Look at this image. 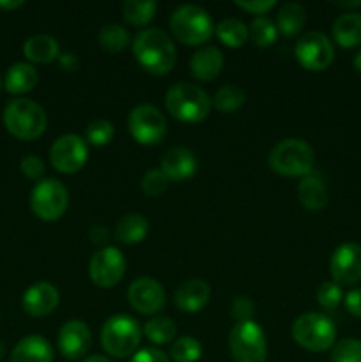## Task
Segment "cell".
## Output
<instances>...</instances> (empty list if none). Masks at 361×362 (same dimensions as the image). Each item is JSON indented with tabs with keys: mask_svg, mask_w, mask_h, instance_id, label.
Segmentation results:
<instances>
[{
	"mask_svg": "<svg viewBox=\"0 0 361 362\" xmlns=\"http://www.w3.org/2000/svg\"><path fill=\"white\" fill-rule=\"evenodd\" d=\"M133 55L152 76H165L176 66V46L161 28H145L134 37Z\"/></svg>",
	"mask_w": 361,
	"mask_h": 362,
	"instance_id": "1",
	"label": "cell"
},
{
	"mask_svg": "<svg viewBox=\"0 0 361 362\" xmlns=\"http://www.w3.org/2000/svg\"><path fill=\"white\" fill-rule=\"evenodd\" d=\"M165 106L173 119L186 124H198L207 119L211 112V99L198 85L183 81L166 90Z\"/></svg>",
	"mask_w": 361,
	"mask_h": 362,
	"instance_id": "2",
	"label": "cell"
},
{
	"mask_svg": "<svg viewBox=\"0 0 361 362\" xmlns=\"http://www.w3.org/2000/svg\"><path fill=\"white\" fill-rule=\"evenodd\" d=\"M2 119L6 129L14 138L23 141L41 136L48 124L42 106L27 98H18L7 103Z\"/></svg>",
	"mask_w": 361,
	"mask_h": 362,
	"instance_id": "3",
	"label": "cell"
},
{
	"mask_svg": "<svg viewBox=\"0 0 361 362\" xmlns=\"http://www.w3.org/2000/svg\"><path fill=\"white\" fill-rule=\"evenodd\" d=\"M314 148L299 138L278 141L269 152V168L282 177H308L314 170Z\"/></svg>",
	"mask_w": 361,
	"mask_h": 362,
	"instance_id": "4",
	"label": "cell"
},
{
	"mask_svg": "<svg viewBox=\"0 0 361 362\" xmlns=\"http://www.w3.org/2000/svg\"><path fill=\"white\" fill-rule=\"evenodd\" d=\"M170 30L186 46H202L214 34V23L205 9L193 4L177 7L170 16Z\"/></svg>",
	"mask_w": 361,
	"mask_h": 362,
	"instance_id": "5",
	"label": "cell"
},
{
	"mask_svg": "<svg viewBox=\"0 0 361 362\" xmlns=\"http://www.w3.org/2000/svg\"><path fill=\"white\" fill-rule=\"evenodd\" d=\"M142 341L140 324L127 315L108 318L101 329V346L110 357L126 359L134 356Z\"/></svg>",
	"mask_w": 361,
	"mask_h": 362,
	"instance_id": "6",
	"label": "cell"
},
{
	"mask_svg": "<svg viewBox=\"0 0 361 362\" xmlns=\"http://www.w3.org/2000/svg\"><path fill=\"white\" fill-rule=\"evenodd\" d=\"M292 338L308 352H326L336 341V327L322 313H304L292 324Z\"/></svg>",
	"mask_w": 361,
	"mask_h": 362,
	"instance_id": "7",
	"label": "cell"
},
{
	"mask_svg": "<svg viewBox=\"0 0 361 362\" xmlns=\"http://www.w3.org/2000/svg\"><path fill=\"white\" fill-rule=\"evenodd\" d=\"M229 349L236 362L268 361V339L253 320L237 322L229 334Z\"/></svg>",
	"mask_w": 361,
	"mask_h": 362,
	"instance_id": "8",
	"label": "cell"
},
{
	"mask_svg": "<svg viewBox=\"0 0 361 362\" xmlns=\"http://www.w3.org/2000/svg\"><path fill=\"white\" fill-rule=\"evenodd\" d=\"M69 205V193L57 179H45L35 184L30 193V209L42 221H57Z\"/></svg>",
	"mask_w": 361,
	"mask_h": 362,
	"instance_id": "9",
	"label": "cell"
},
{
	"mask_svg": "<svg viewBox=\"0 0 361 362\" xmlns=\"http://www.w3.org/2000/svg\"><path fill=\"white\" fill-rule=\"evenodd\" d=\"M127 127L138 144L156 145L165 138L166 119L156 106L138 105L127 117Z\"/></svg>",
	"mask_w": 361,
	"mask_h": 362,
	"instance_id": "10",
	"label": "cell"
},
{
	"mask_svg": "<svg viewBox=\"0 0 361 362\" xmlns=\"http://www.w3.org/2000/svg\"><path fill=\"white\" fill-rule=\"evenodd\" d=\"M294 53H296V59L301 64V67L314 71V73L326 71L333 64V59H335L333 42L321 32L304 34L296 42Z\"/></svg>",
	"mask_w": 361,
	"mask_h": 362,
	"instance_id": "11",
	"label": "cell"
},
{
	"mask_svg": "<svg viewBox=\"0 0 361 362\" xmlns=\"http://www.w3.org/2000/svg\"><path fill=\"white\" fill-rule=\"evenodd\" d=\"M126 274V258L119 247L106 246L99 250L88 264L91 281L99 288H112Z\"/></svg>",
	"mask_w": 361,
	"mask_h": 362,
	"instance_id": "12",
	"label": "cell"
},
{
	"mask_svg": "<svg viewBox=\"0 0 361 362\" xmlns=\"http://www.w3.org/2000/svg\"><path fill=\"white\" fill-rule=\"evenodd\" d=\"M88 147L78 134H62L50 148V161L60 173H76L85 166Z\"/></svg>",
	"mask_w": 361,
	"mask_h": 362,
	"instance_id": "13",
	"label": "cell"
},
{
	"mask_svg": "<svg viewBox=\"0 0 361 362\" xmlns=\"http://www.w3.org/2000/svg\"><path fill=\"white\" fill-rule=\"evenodd\" d=\"M329 272L338 285H354L361 281V246L345 243L336 247L329 260Z\"/></svg>",
	"mask_w": 361,
	"mask_h": 362,
	"instance_id": "14",
	"label": "cell"
},
{
	"mask_svg": "<svg viewBox=\"0 0 361 362\" xmlns=\"http://www.w3.org/2000/svg\"><path fill=\"white\" fill-rule=\"evenodd\" d=\"M131 308L142 315H156L166 303V293L161 283L152 278H138L127 288Z\"/></svg>",
	"mask_w": 361,
	"mask_h": 362,
	"instance_id": "15",
	"label": "cell"
},
{
	"mask_svg": "<svg viewBox=\"0 0 361 362\" xmlns=\"http://www.w3.org/2000/svg\"><path fill=\"white\" fill-rule=\"evenodd\" d=\"M57 346L64 359L78 361L87 356L92 346V334L81 320H69L62 325L57 336Z\"/></svg>",
	"mask_w": 361,
	"mask_h": 362,
	"instance_id": "16",
	"label": "cell"
},
{
	"mask_svg": "<svg viewBox=\"0 0 361 362\" xmlns=\"http://www.w3.org/2000/svg\"><path fill=\"white\" fill-rule=\"evenodd\" d=\"M59 300V290L52 283L39 281L34 283L30 288H27V292L23 293V299H21V306H23L25 313L30 315V317L42 318L57 310Z\"/></svg>",
	"mask_w": 361,
	"mask_h": 362,
	"instance_id": "17",
	"label": "cell"
},
{
	"mask_svg": "<svg viewBox=\"0 0 361 362\" xmlns=\"http://www.w3.org/2000/svg\"><path fill=\"white\" fill-rule=\"evenodd\" d=\"M159 170L166 175V179L179 182L195 175L197 172V158L186 147H172L165 152L159 163Z\"/></svg>",
	"mask_w": 361,
	"mask_h": 362,
	"instance_id": "18",
	"label": "cell"
},
{
	"mask_svg": "<svg viewBox=\"0 0 361 362\" xmlns=\"http://www.w3.org/2000/svg\"><path fill=\"white\" fill-rule=\"evenodd\" d=\"M211 299V286L204 279H190L176 292V306L184 313H197Z\"/></svg>",
	"mask_w": 361,
	"mask_h": 362,
	"instance_id": "19",
	"label": "cell"
},
{
	"mask_svg": "<svg viewBox=\"0 0 361 362\" xmlns=\"http://www.w3.org/2000/svg\"><path fill=\"white\" fill-rule=\"evenodd\" d=\"M223 55L214 46H204L190 60V71L198 81H211L222 73Z\"/></svg>",
	"mask_w": 361,
	"mask_h": 362,
	"instance_id": "20",
	"label": "cell"
},
{
	"mask_svg": "<svg viewBox=\"0 0 361 362\" xmlns=\"http://www.w3.org/2000/svg\"><path fill=\"white\" fill-rule=\"evenodd\" d=\"M53 349L42 336H25L16 343L11 354V362H52Z\"/></svg>",
	"mask_w": 361,
	"mask_h": 362,
	"instance_id": "21",
	"label": "cell"
},
{
	"mask_svg": "<svg viewBox=\"0 0 361 362\" xmlns=\"http://www.w3.org/2000/svg\"><path fill=\"white\" fill-rule=\"evenodd\" d=\"M297 198L306 211L321 212L328 205L329 193L324 180L310 173L308 177H303V180L297 186Z\"/></svg>",
	"mask_w": 361,
	"mask_h": 362,
	"instance_id": "22",
	"label": "cell"
},
{
	"mask_svg": "<svg viewBox=\"0 0 361 362\" xmlns=\"http://www.w3.org/2000/svg\"><path fill=\"white\" fill-rule=\"evenodd\" d=\"M333 39L342 48H356L361 45V14L349 11L340 14L333 23Z\"/></svg>",
	"mask_w": 361,
	"mask_h": 362,
	"instance_id": "23",
	"label": "cell"
},
{
	"mask_svg": "<svg viewBox=\"0 0 361 362\" xmlns=\"http://www.w3.org/2000/svg\"><path fill=\"white\" fill-rule=\"evenodd\" d=\"M39 74L32 64L16 62L7 69L4 78V87L9 94H27L38 85Z\"/></svg>",
	"mask_w": 361,
	"mask_h": 362,
	"instance_id": "24",
	"label": "cell"
},
{
	"mask_svg": "<svg viewBox=\"0 0 361 362\" xmlns=\"http://www.w3.org/2000/svg\"><path fill=\"white\" fill-rule=\"evenodd\" d=\"M23 53L30 62L38 64H50L53 60H57L60 57V48L59 42L52 35H32L25 41L23 45Z\"/></svg>",
	"mask_w": 361,
	"mask_h": 362,
	"instance_id": "25",
	"label": "cell"
},
{
	"mask_svg": "<svg viewBox=\"0 0 361 362\" xmlns=\"http://www.w3.org/2000/svg\"><path fill=\"white\" fill-rule=\"evenodd\" d=\"M149 233V221L142 214H126L115 226V239L124 246L140 244Z\"/></svg>",
	"mask_w": 361,
	"mask_h": 362,
	"instance_id": "26",
	"label": "cell"
},
{
	"mask_svg": "<svg viewBox=\"0 0 361 362\" xmlns=\"http://www.w3.org/2000/svg\"><path fill=\"white\" fill-rule=\"evenodd\" d=\"M306 23V11L301 4L287 2L283 4L276 14V30L285 37H294L299 34Z\"/></svg>",
	"mask_w": 361,
	"mask_h": 362,
	"instance_id": "27",
	"label": "cell"
},
{
	"mask_svg": "<svg viewBox=\"0 0 361 362\" xmlns=\"http://www.w3.org/2000/svg\"><path fill=\"white\" fill-rule=\"evenodd\" d=\"M214 32L219 41L229 48H241L250 37L248 27L237 18H227V20L219 21L214 27Z\"/></svg>",
	"mask_w": 361,
	"mask_h": 362,
	"instance_id": "28",
	"label": "cell"
},
{
	"mask_svg": "<svg viewBox=\"0 0 361 362\" xmlns=\"http://www.w3.org/2000/svg\"><path fill=\"white\" fill-rule=\"evenodd\" d=\"M158 11V4L154 0L149 2H138V0H127L122 4V16L133 27H145L154 18Z\"/></svg>",
	"mask_w": 361,
	"mask_h": 362,
	"instance_id": "29",
	"label": "cell"
},
{
	"mask_svg": "<svg viewBox=\"0 0 361 362\" xmlns=\"http://www.w3.org/2000/svg\"><path fill=\"white\" fill-rule=\"evenodd\" d=\"M145 338L154 345H166V343L173 341L177 334L176 322L172 318L166 317H154L149 320L144 327Z\"/></svg>",
	"mask_w": 361,
	"mask_h": 362,
	"instance_id": "30",
	"label": "cell"
},
{
	"mask_svg": "<svg viewBox=\"0 0 361 362\" xmlns=\"http://www.w3.org/2000/svg\"><path fill=\"white\" fill-rule=\"evenodd\" d=\"M98 41L101 48H105L110 53H119L130 45V34L126 28L119 23H110L99 30Z\"/></svg>",
	"mask_w": 361,
	"mask_h": 362,
	"instance_id": "31",
	"label": "cell"
},
{
	"mask_svg": "<svg viewBox=\"0 0 361 362\" xmlns=\"http://www.w3.org/2000/svg\"><path fill=\"white\" fill-rule=\"evenodd\" d=\"M168 357L173 362H198L202 357V345L191 336H180L170 345Z\"/></svg>",
	"mask_w": 361,
	"mask_h": 362,
	"instance_id": "32",
	"label": "cell"
},
{
	"mask_svg": "<svg viewBox=\"0 0 361 362\" xmlns=\"http://www.w3.org/2000/svg\"><path fill=\"white\" fill-rule=\"evenodd\" d=\"M244 99H246V95H244L243 88L236 87V85H223L212 98V105L218 112L232 113L244 105Z\"/></svg>",
	"mask_w": 361,
	"mask_h": 362,
	"instance_id": "33",
	"label": "cell"
},
{
	"mask_svg": "<svg viewBox=\"0 0 361 362\" xmlns=\"http://www.w3.org/2000/svg\"><path fill=\"white\" fill-rule=\"evenodd\" d=\"M248 30H250L251 41L257 46H260V48H268V46H271L273 42L276 41V37H278L276 25L265 16L255 18Z\"/></svg>",
	"mask_w": 361,
	"mask_h": 362,
	"instance_id": "34",
	"label": "cell"
},
{
	"mask_svg": "<svg viewBox=\"0 0 361 362\" xmlns=\"http://www.w3.org/2000/svg\"><path fill=\"white\" fill-rule=\"evenodd\" d=\"M113 134H115L113 124L105 119L92 120L87 126V129H85V138H87L88 144L96 145V147H105V145H108L113 140Z\"/></svg>",
	"mask_w": 361,
	"mask_h": 362,
	"instance_id": "35",
	"label": "cell"
},
{
	"mask_svg": "<svg viewBox=\"0 0 361 362\" xmlns=\"http://www.w3.org/2000/svg\"><path fill=\"white\" fill-rule=\"evenodd\" d=\"M331 362H361V341L345 338L331 349Z\"/></svg>",
	"mask_w": 361,
	"mask_h": 362,
	"instance_id": "36",
	"label": "cell"
},
{
	"mask_svg": "<svg viewBox=\"0 0 361 362\" xmlns=\"http://www.w3.org/2000/svg\"><path fill=\"white\" fill-rule=\"evenodd\" d=\"M168 182L170 180L166 179V175L161 170L152 168L149 170L144 175V179H142V191H144L147 197L156 198L159 197V194L165 193L166 187H168Z\"/></svg>",
	"mask_w": 361,
	"mask_h": 362,
	"instance_id": "37",
	"label": "cell"
},
{
	"mask_svg": "<svg viewBox=\"0 0 361 362\" xmlns=\"http://www.w3.org/2000/svg\"><path fill=\"white\" fill-rule=\"evenodd\" d=\"M342 300H343V293L338 283L324 281L321 286H319L317 303L321 304L324 310H335Z\"/></svg>",
	"mask_w": 361,
	"mask_h": 362,
	"instance_id": "38",
	"label": "cell"
},
{
	"mask_svg": "<svg viewBox=\"0 0 361 362\" xmlns=\"http://www.w3.org/2000/svg\"><path fill=\"white\" fill-rule=\"evenodd\" d=\"M20 170L27 179L38 180L45 175V163L38 156H25L20 163Z\"/></svg>",
	"mask_w": 361,
	"mask_h": 362,
	"instance_id": "39",
	"label": "cell"
},
{
	"mask_svg": "<svg viewBox=\"0 0 361 362\" xmlns=\"http://www.w3.org/2000/svg\"><path fill=\"white\" fill-rule=\"evenodd\" d=\"M230 313L236 318L237 322H248L251 320V315H253V303H251L248 297H236L230 306Z\"/></svg>",
	"mask_w": 361,
	"mask_h": 362,
	"instance_id": "40",
	"label": "cell"
},
{
	"mask_svg": "<svg viewBox=\"0 0 361 362\" xmlns=\"http://www.w3.org/2000/svg\"><path fill=\"white\" fill-rule=\"evenodd\" d=\"M234 4H236L239 9L246 11V13L257 14V18L264 16V14H268L269 11L276 7L275 0H255V2H243V0H236Z\"/></svg>",
	"mask_w": 361,
	"mask_h": 362,
	"instance_id": "41",
	"label": "cell"
},
{
	"mask_svg": "<svg viewBox=\"0 0 361 362\" xmlns=\"http://www.w3.org/2000/svg\"><path fill=\"white\" fill-rule=\"evenodd\" d=\"M130 362H170V357L158 349H144L134 354Z\"/></svg>",
	"mask_w": 361,
	"mask_h": 362,
	"instance_id": "42",
	"label": "cell"
},
{
	"mask_svg": "<svg viewBox=\"0 0 361 362\" xmlns=\"http://www.w3.org/2000/svg\"><path fill=\"white\" fill-rule=\"evenodd\" d=\"M343 303H345L347 311H349L353 317L361 318V288L350 290V292L343 297Z\"/></svg>",
	"mask_w": 361,
	"mask_h": 362,
	"instance_id": "43",
	"label": "cell"
},
{
	"mask_svg": "<svg viewBox=\"0 0 361 362\" xmlns=\"http://www.w3.org/2000/svg\"><path fill=\"white\" fill-rule=\"evenodd\" d=\"M88 237H91L92 244H98V246H101V244H105L106 237H108V232H106L105 226L96 225V226H92V230H91V233H88Z\"/></svg>",
	"mask_w": 361,
	"mask_h": 362,
	"instance_id": "44",
	"label": "cell"
},
{
	"mask_svg": "<svg viewBox=\"0 0 361 362\" xmlns=\"http://www.w3.org/2000/svg\"><path fill=\"white\" fill-rule=\"evenodd\" d=\"M59 64L62 69L66 71H74L78 67V59L74 53H64V55L59 57Z\"/></svg>",
	"mask_w": 361,
	"mask_h": 362,
	"instance_id": "45",
	"label": "cell"
},
{
	"mask_svg": "<svg viewBox=\"0 0 361 362\" xmlns=\"http://www.w3.org/2000/svg\"><path fill=\"white\" fill-rule=\"evenodd\" d=\"M23 6V2L21 0H11V2H7V0H0V9H6V11H13V9H18V7Z\"/></svg>",
	"mask_w": 361,
	"mask_h": 362,
	"instance_id": "46",
	"label": "cell"
},
{
	"mask_svg": "<svg viewBox=\"0 0 361 362\" xmlns=\"http://www.w3.org/2000/svg\"><path fill=\"white\" fill-rule=\"evenodd\" d=\"M333 6L340 7V9H354V7H361V0H354V2H333Z\"/></svg>",
	"mask_w": 361,
	"mask_h": 362,
	"instance_id": "47",
	"label": "cell"
},
{
	"mask_svg": "<svg viewBox=\"0 0 361 362\" xmlns=\"http://www.w3.org/2000/svg\"><path fill=\"white\" fill-rule=\"evenodd\" d=\"M81 362H113V361H110L108 357H105V356H91Z\"/></svg>",
	"mask_w": 361,
	"mask_h": 362,
	"instance_id": "48",
	"label": "cell"
},
{
	"mask_svg": "<svg viewBox=\"0 0 361 362\" xmlns=\"http://www.w3.org/2000/svg\"><path fill=\"white\" fill-rule=\"evenodd\" d=\"M353 66H354V69L357 71V73L361 74V49L360 52L356 53V55H354V60H353Z\"/></svg>",
	"mask_w": 361,
	"mask_h": 362,
	"instance_id": "49",
	"label": "cell"
},
{
	"mask_svg": "<svg viewBox=\"0 0 361 362\" xmlns=\"http://www.w3.org/2000/svg\"><path fill=\"white\" fill-rule=\"evenodd\" d=\"M4 354H6V346H4V343L0 341V361L4 359Z\"/></svg>",
	"mask_w": 361,
	"mask_h": 362,
	"instance_id": "50",
	"label": "cell"
},
{
	"mask_svg": "<svg viewBox=\"0 0 361 362\" xmlns=\"http://www.w3.org/2000/svg\"><path fill=\"white\" fill-rule=\"evenodd\" d=\"M0 90H2V78H0Z\"/></svg>",
	"mask_w": 361,
	"mask_h": 362,
	"instance_id": "51",
	"label": "cell"
}]
</instances>
